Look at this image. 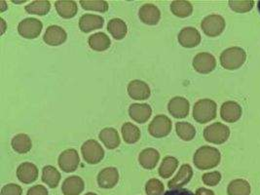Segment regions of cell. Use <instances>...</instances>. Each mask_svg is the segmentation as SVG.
I'll return each mask as SVG.
<instances>
[{"mask_svg": "<svg viewBox=\"0 0 260 195\" xmlns=\"http://www.w3.org/2000/svg\"><path fill=\"white\" fill-rule=\"evenodd\" d=\"M216 67L215 58L210 53H199L193 60V68L202 74L212 73Z\"/></svg>", "mask_w": 260, "mask_h": 195, "instance_id": "cell-10", "label": "cell"}, {"mask_svg": "<svg viewBox=\"0 0 260 195\" xmlns=\"http://www.w3.org/2000/svg\"><path fill=\"white\" fill-rule=\"evenodd\" d=\"M160 159V153L154 148H145L140 153L139 161L144 169L152 170Z\"/></svg>", "mask_w": 260, "mask_h": 195, "instance_id": "cell-23", "label": "cell"}, {"mask_svg": "<svg viewBox=\"0 0 260 195\" xmlns=\"http://www.w3.org/2000/svg\"><path fill=\"white\" fill-rule=\"evenodd\" d=\"M178 166V159L175 158L173 156H166L160 165L159 175L164 179H168L175 173Z\"/></svg>", "mask_w": 260, "mask_h": 195, "instance_id": "cell-33", "label": "cell"}, {"mask_svg": "<svg viewBox=\"0 0 260 195\" xmlns=\"http://www.w3.org/2000/svg\"><path fill=\"white\" fill-rule=\"evenodd\" d=\"M80 4L84 10L105 13L108 10V3L103 0H81Z\"/></svg>", "mask_w": 260, "mask_h": 195, "instance_id": "cell-36", "label": "cell"}, {"mask_svg": "<svg viewBox=\"0 0 260 195\" xmlns=\"http://www.w3.org/2000/svg\"><path fill=\"white\" fill-rule=\"evenodd\" d=\"M81 152L85 161L89 164H98L105 156L104 148L95 140L86 141L81 146Z\"/></svg>", "mask_w": 260, "mask_h": 195, "instance_id": "cell-5", "label": "cell"}, {"mask_svg": "<svg viewBox=\"0 0 260 195\" xmlns=\"http://www.w3.org/2000/svg\"><path fill=\"white\" fill-rule=\"evenodd\" d=\"M107 30L115 39L121 40L126 37L128 28L127 24L121 19H112L107 24Z\"/></svg>", "mask_w": 260, "mask_h": 195, "instance_id": "cell-27", "label": "cell"}, {"mask_svg": "<svg viewBox=\"0 0 260 195\" xmlns=\"http://www.w3.org/2000/svg\"><path fill=\"white\" fill-rule=\"evenodd\" d=\"M68 38L66 30L59 25H50L43 37V40L50 46H59Z\"/></svg>", "mask_w": 260, "mask_h": 195, "instance_id": "cell-13", "label": "cell"}, {"mask_svg": "<svg viewBox=\"0 0 260 195\" xmlns=\"http://www.w3.org/2000/svg\"><path fill=\"white\" fill-rule=\"evenodd\" d=\"M23 189L20 185L10 183L2 187L1 189V195H22Z\"/></svg>", "mask_w": 260, "mask_h": 195, "instance_id": "cell-40", "label": "cell"}, {"mask_svg": "<svg viewBox=\"0 0 260 195\" xmlns=\"http://www.w3.org/2000/svg\"><path fill=\"white\" fill-rule=\"evenodd\" d=\"M56 10L61 18L71 19L73 18L78 11V7L75 1L70 0H59L55 3Z\"/></svg>", "mask_w": 260, "mask_h": 195, "instance_id": "cell-24", "label": "cell"}, {"mask_svg": "<svg viewBox=\"0 0 260 195\" xmlns=\"http://www.w3.org/2000/svg\"><path fill=\"white\" fill-rule=\"evenodd\" d=\"M139 16L142 23L149 24V25H154L159 23L161 18V13L158 9V7H156L153 4L147 3L141 7Z\"/></svg>", "mask_w": 260, "mask_h": 195, "instance_id": "cell-17", "label": "cell"}, {"mask_svg": "<svg viewBox=\"0 0 260 195\" xmlns=\"http://www.w3.org/2000/svg\"><path fill=\"white\" fill-rule=\"evenodd\" d=\"M13 149L21 154H24L28 152L31 149L32 143L30 138L26 134H19L13 138L12 143Z\"/></svg>", "mask_w": 260, "mask_h": 195, "instance_id": "cell-28", "label": "cell"}, {"mask_svg": "<svg viewBox=\"0 0 260 195\" xmlns=\"http://www.w3.org/2000/svg\"><path fill=\"white\" fill-rule=\"evenodd\" d=\"M230 136L229 128L219 122L213 123L212 125L208 126L204 130V138L207 142L215 144V145H221L225 143Z\"/></svg>", "mask_w": 260, "mask_h": 195, "instance_id": "cell-4", "label": "cell"}, {"mask_svg": "<svg viewBox=\"0 0 260 195\" xmlns=\"http://www.w3.org/2000/svg\"><path fill=\"white\" fill-rule=\"evenodd\" d=\"M164 195H194V193L185 188H176L166 191Z\"/></svg>", "mask_w": 260, "mask_h": 195, "instance_id": "cell-42", "label": "cell"}, {"mask_svg": "<svg viewBox=\"0 0 260 195\" xmlns=\"http://www.w3.org/2000/svg\"><path fill=\"white\" fill-rule=\"evenodd\" d=\"M221 159L218 149L212 146H202L194 154L193 162L200 170H208L216 167Z\"/></svg>", "mask_w": 260, "mask_h": 195, "instance_id": "cell-1", "label": "cell"}, {"mask_svg": "<svg viewBox=\"0 0 260 195\" xmlns=\"http://www.w3.org/2000/svg\"><path fill=\"white\" fill-rule=\"evenodd\" d=\"M122 136L127 144L132 145L139 142L141 139V131L136 125L127 122L122 126Z\"/></svg>", "mask_w": 260, "mask_h": 195, "instance_id": "cell-29", "label": "cell"}, {"mask_svg": "<svg viewBox=\"0 0 260 195\" xmlns=\"http://www.w3.org/2000/svg\"><path fill=\"white\" fill-rule=\"evenodd\" d=\"M192 176H193V170L191 166L189 164H183L178 171L177 176L169 182L168 186L170 189L180 188L181 186L189 183L190 180L192 179Z\"/></svg>", "mask_w": 260, "mask_h": 195, "instance_id": "cell-21", "label": "cell"}, {"mask_svg": "<svg viewBox=\"0 0 260 195\" xmlns=\"http://www.w3.org/2000/svg\"><path fill=\"white\" fill-rule=\"evenodd\" d=\"M176 130L178 137L185 142L193 140L196 135L195 127L188 122H178L176 125Z\"/></svg>", "mask_w": 260, "mask_h": 195, "instance_id": "cell-35", "label": "cell"}, {"mask_svg": "<svg viewBox=\"0 0 260 195\" xmlns=\"http://www.w3.org/2000/svg\"><path fill=\"white\" fill-rule=\"evenodd\" d=\"M172 121L166 115H157L148 126L149 134L155 138H164L172 131Z\"/></svg>", "mask_w": 260, "mask_h": 195, "instance_id": "cell-7", "label": "cell"}, {"mask_svg": "<svg viewBox=\"0 0 260 195\" xmlns=\"http://www.w3.org/2000/svg\"><path fill=\"white\" fill-rule=\"evenodd\" d=\"M0 22H1V24H2V31H1V34L3 35L4 31H5V28H6V24H5V22H4L3 19H0Z\"/></svg>", "mask_w": 260, "mask_h": 195, "instance_id": "cell-45", "label": "cell"}, {"mask_svg": "<svg viewBox=\"0 0 260 195\" xmlns=\"http://www.w3.org/2000/svg\"><path fill=\"white\" fill-rule=\"evenodd\" d=\"M130 117L138 123H145L148 121L152 114V109L147 104H133L129 108Z\"/></svg>", "mask_w": 260, "mask_h": 195, "instance_id": "cell-16", "label": "cell"}, {"mask_svg": "<svg viewBox=\"0 0 260 195\" xmlns=\"http://www.w3.org/2000/svg\"><path fill=\"white\" fill-rule=\"evenodd\" d=\"M119 181V173L116 168L108 167L101 171L98 176V183L102 188H112Z\"/></svg>", "mask_w": 260, "mask_h": 195, "instance_id": "cell-15", "label": "cell"}, {"mask_svg": "<svg viewBox=\"0 0 260 195\" xmlns=\"http://www.w3.org/2000/svg\"><path fill=\"white\" fill-rule=\"evenodd\" d=\"M220 116L224 121L234 123L241 118L242 108L236 102H225L220 109Z\"/></svg>", "mask_w": 260, "mask_h": 195, "instance_id": "cell-14", "label": "cell"}, {"mask_svg": "<svg viewBox=\"0 0 260 195\" xmlns=\"http://www.w3.org/2000/svg\"><path fill=\"white\" fill-rule=\"evenodd\" d=\"M171 10L177 17L186 18V17H189L193 12V7L188 1L175 0L171 4Z\"/></svg>", "mask_w": 260, "mask_h": 195, "instance_id": "cell-31", "label": "cell"}, {"mask_svg": "<svg viewBox=\"0 0 260 195\" xmlns=\"http://www.w3.org/2000/svg\"><path fill=\"white\" fill-rule=\"evenodd\" d=\"M42 181L47 183L51 188H55L60 181V174L55 167L48 165L42 169Z\"/></svg>", "mask_w": 260, "mask_h": 195, "instance_id": "cell-30", "label": "cell"}, {"mask_svg": "<svg viewBox=\"0 0 260 195\" xmlns=\"http://www.w3.org/2000/svg\"><path fill=\"white\" fill-rule=\"evenodd\" d=\"M84 181L78 176H71L62 183L61 191L64 195H79L84 190Z\"/></svg>", "mask_w": 260, "mask_h": 195, "instance_id": "cell-22", "label": "cell"}, {"mask_svg": "<svg viewBox=\"0 0 260 195\" xmlns=\"http://www.w3.org/2000/svg\"><path fill=\"white\" fill-rule=\"evenodd\" d=\"M247 59V54L244 49L231 47L226 49L220 55V63L225 70H237L241 68Z\"/></svg>", "mask_w": 260, "mask_h": 195, "instance_id": "cell-2", "label": "cell"}, {"mask_svg": "<svg viewBox=\"0 0 260 195\" xmlns=\"http://www.w3.org/2000/svg\"><path fill=\"white\" fill-rule=\"evenodd\" d=\"M100 139L108 149H115L120 145L118 132L113 128H105L100 133Z\"/></svg>", "mask_w": 260, "mask_h": 195, "instance_id": "cell-25", "label": "cell"}, {"mask_svg": "<svg viewBox=\"0 0 260 195\" xmlns=\"http://www.w3.org/2000/svg\"><path fill=\"white\" fill-rule=\"evenodd\" d=\"M51 3L46 0H36L25 6V11L29 14L44 16L50 11Z\"/></svg>", "mask_w": 260, "mask_h": 195, "instance_id": "cell-34", "label": "cell"}, {"mask_svg": "<svg viewBox=\"0 0 260 195\" xmlns=\"http://www.w3.org/2000/svg\"><path fill=\"white\" fill-rule=\"evenodd\" d=\"M85 195H98V194H95V193H92V192H89V193H87V194H85Z\"/></svg>", "mask_w": 260, "mask_h": 195, "instance_id": "cell-47", "label": "cell"}, {"mask_svg": "<svg viewBox=\"0 0 260 195\" xmlns=\"http://www.w3.org/2000/svg\"><path fill=\"white\" fill-rule=\"evenodd\" d=\"M227 193L228 195H249L250 194V185L245 180H242V179L234 180L229 183L227 188Z\"/></svg>", "mask_w": 260, "mask_h": 195, "instance_id": "cell-32", "label": "cell"}, {"mask_svg": "<svg viewBox=\"0 0 260 195\" xmlns=\"http://www.w3.org/2000/svg\"><path fill=\"white\" fill-rule=\"evenodd\" d=\"M128 94L132 99L137 101L146 100L150 97V88L142 80H133L128 85Z\"/></svg>", "mask_w": 260, "mask_h": 195, "instance_id": "cell-19", "label": "cell"}, {"mask_svg": "<svg viewBox=\"0 0 260 195\" xmlns=\"http://www.w3.org/2000/svg\"><path fill=\"white\" fill-rule=\"evenodd\" d=\"M104 24H105L104 18L93 14H85L79 20V27L81 31L85 34L102 28Z\"/></svg>", "mask_w": 260, "mask_h": 195, "instance_id": "cell-18", "label": "cell"}, {"mask_svg": "<svg viewBox=\"0 0 260 195\" xmlns=\"http://www.w3.org/2000/svg\"><path fill=\"white\" fill-rule=\"evenodd\" d=\"M0 6H1V12H4L5 9L7 8V5H6V2L5 1H0Z\"/></svg>", "mask_w": 260, "mask_h": 195, "instance_id": "cell-44", "label": "cell"}, {"mask_svg": "<svg viewBox=\"0 0 260 195\" xmlns=\"http://www.w3.org/2000/svg\"><path fill=\"white\" fill-rule=\"evenodd\" d=\"M147 195H162L164 193V184L157 179H151L145 184Z\"/></svg>", "mask_w": 260, "mask_h": 195, "instance_id": "cell-38", "label": "cell"}, {"mask_svg": "<svg viewBox=\"0 0 260 195\" xmlns=\"http://www.w3.org/2000/svg\"><path fill=\"white\" fill-rule=\"evenodd\" d=\"M88 43H89V46L94 51L102 52V51H106L107 49L109 48L111 41L106 34L96 32L95 35L89 37Z\"/></svg>", "mask_w": 260, "mask_h": 195, "instance_id": "cell-26", "label": "cell"}, {"mask_svg": "<svg viewBox=\"0 0 260 195\" xmlns=\"http://www.w3.org/2000/svg\"><path fill=\"white\" fill-rule=\"evenodd\" d=\"M257 7H258V11L260 13V1H258V4H257Z\"/></svg>", "mask_w": 260, "mask_h": 195, "instance_id": "cell-46", "label": "cell"}, {"mask_svg": "<svg viewBox=\"0 0 260 195\" xmlns=\"http://www.w3.org/2000/svg\"><path fill=\"white\" fill-rule=\"evenodd\" d=\"M196 195H214V193H213V191L210 190V189L201 187V188L197 189Z\"/></svg>", "mask_w": 260, "mask_h": 195, "instance_id": "cell-43", "label": "cell"}, {"mask_svg": "<svg viewBox=\"0 0 260 195\" xmlns=\"http://www.w3.org/2000/svg\"><path fill=\"white\" fill-rule=\"evenodd\" d=\"M201 27L208 37H218L224 30L225 20L219 15H210L202 21Z\"/></svg>", "mask_w": 260, "mask_h": 195, "instance_id": "cell-6", "label": "cell"}, {"mask_svg": "<svg viewBox=\"0 0 260 195\" xmlns=\"http://www.w3.org/2000/svg\"><path fill=\"white\" fill-rule=\"evenodd\" d=\"M43 24L35 18H27L18 25L19 34L27 39H35L39 37L42 31Z\"/></svg>", "mask_w": 260, "mask_h": 195, "instance_id": "cell-8", "label": "cell"}, {"mask_svg": "<svg viewBox=\"0 0 260 195\" xmlns=\"http://www.w3.org/2000/svg\"><path fill=\"white\" fill-rule=\"evenodd\" d=\"M202 180L205 184H207L209 186H214L220 182L221 175L219 172H216V171L212 172V173H207V174L203 175Z\"/></svg>", "mask_w": 260, "mask_h": 195, "instance_id": "cell-39", "label": "cell"}, {"mask_svg": "<svg viewBox=\"0 0 260 195\" xmlns=\"http://www.w3.org/2000/svg\"><path fill=\"white\" fill-rule=\"evenodd\" d=\"M193 117L199 123L212 121L216 117V104L213 100L203 99L194 105Z\"/></svg>", "mask_w": 260, "mask_h": 195, "instance_id": "cell-3", "label": "cell"}, {"mask_svg": "<svg viewBox=\"0 0 260 195\" xmlns=\"http://www.w3.org/2000/svg\"><path fill=\"white\" fill-rule=\"evenodd\" d=\"M254 2L252 0H230L229 6L230 8L237 13H247L253 8Z\"/></svg>", "mask_w": 260, "mask_h": 195, "instance_id": "cell-37", "label": "cell"}, {"mask_svg": "<svg viewBox=\"0 0 260 195\" xmlns=\"http://www.w3.org/2000/svg\"><path fill=\"white\" fill-rule=\"evenodd\" d=\"M27 195H48L47 188L43 185H35L28 189Z\"/></svg>", "mask_w": 260, "mask_h": 195, "instance_id": "cell-41", "label": "cell"}, {"mask_svg": "<svg viewBox=\"0 0 260 195\" xmlns=\"http://www.w3.org/2000/svg\"><path fill=\"white\" fill-rule=\"evenodd\" d=\"M189 102L185 98H173L168 105L170 113L178 119L185 118L189 113Z\"/></svg>", "mask_w": 260, "mask_h": 195, "instance_id": "cell-11", "label": "cell"}, {"mask_svg": "<svg viewBox=\"0 0 260 195\" xmlns=\"http://www.w3.org/2000/svg\"><path fill=\"white\" fill-rule=\"evenodd\" d=\"M178 42L185 48H194L201 42L200 32L195 27H184L178 35Z\"/></svg>", "mask_w": 260, "mask_h": 195, "instance_id": "cell-12", "label": "cell"}, {"mask_svg": "<svg viewBox=\"0 0 260 195\" xmlns=\"http://www.w3.org/2000/svg\"><path fill=\"white\" fill-rule=\"evenodd\" d=\"M17 177L22 183L26 184L34 183L38 178V169L35 164L30 162H24L18 167Z\"/></svg>", "mask_w": 260, "mask_h": 195, "instance_id": "cell-20", "label": "cell"}, {"mask_svg": "<svg viewBox=\"0 0 260 195\" xmlns=\"http://www.w3.org/2000/svg\"><path fill=\"white\" fill-rule=\"evenodd\" d=\"M79 162H80L79 154L73 148H70L62 151L59 155V168L66 173H72L76 170L78 168Z\"/></svg>", "mask_w": 260, "mask_h": 195, "instance_id": "cell-9", "label": "cell"}]
</instances>
